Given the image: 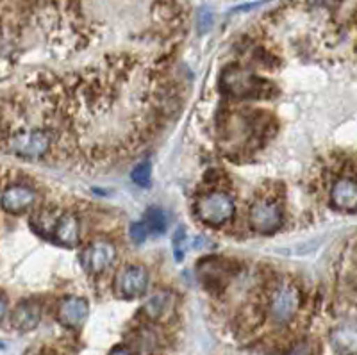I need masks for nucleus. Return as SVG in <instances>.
<instances>
[{"label":"nucleus","mask_w":357,"mask_h":355,"mask_svg":"<svg viewBox=\"0 0 357 355\" xmlns=\"http://www.w3.org/2000/svg\"><path fill=\"white\" fill-rule=\"evenodd\" d=\"M321 4L324 6H327V8H331V6H336V4H340V0H320Z\"/></svg>","instance_id":"obj_23"},{"label":"nucleus","mask_w":357,"mask_h":355,"mask_svg":"<svg viewBox=\"0 0 357 355\" xmlns=\"http://www.w3.org/2000/svg\"><path fill=\"white\" fill-rule=\"evenodd\" d=\"M130 179H132L134 184L145 188L151 186V179H152V165L151 161H143L139 165H136L130 172Z\"/></svg>","instance_id":"obj_16"},{"label":"nucleus","mask_w":357,"mask_h":355,"mask_svg":"<svg viewBox=\"0 0 357 355\" xmlns=\"http://www.w3.org/2000/svg\"><path fill=\"white\" fill-rule=\"evenodd\" d=\"M145 227L154 234H162L167 230V214L159 207H149L145 213Z\"/></svg>","instance_id":"obj_15"},{"label":"nucleus","mask_w":357,"mask_h":355,"mask_svg":"<svg viewBox=\"0 0 357 355\" xmlns=\"http://www.w3.org/2000/svg\"><path fill=\"white\" fill-rule=\"evenodd\" d=\"M236 204L231 195L223 191H213L204 195L197 204V216L209 227H222L234 218Z\"/></svg>","instance_id":"obj_2"},{"label":"nucleus","mask_w":357,"mask_h":355,"mask_svg":"<svg viewBox=\"0 0 357 355\" xmlns=\"http://www.w3.org/2000/svg\"><path fill=\"white\" fill-rule=\"evenodd\" d=\"M116 259V246L107 239H97L89 243L86 250L82 252L81 262L88 273H102L111 266Z\"/></svg>","instance_id":"obj_6"},{"label":"nucleus","mask_w":357,"mask_h":355,"mask_svg":"<svg viewBox=\"0 0 357 355\" xmlns=\"http://www.w3.org/2000/svg\"><path fill=\"white\" fill-rule=\"evenodd\" d=\"M41 322V305L36 300H22L11 312V325L20 332H31Z\"/></svg>","instance_id":"obj_11"},{"label":"nucleus","mask_w":357,"mask_h":355,"mask_svg":"<svg viewBox=\"0 0 357 355\" xmlns=\"http://www.w3.org/2000/svg\"><path fill=\"white\" fill-rule=\"evenodd\" d=\"M146 234H149V230H146L145 223H142V222L130 223L129 236H130V239L136 243V245H142V243H145Z\"/></svg>","instance_id":"obj_17"},{"label":"nucleus","mask_w":357,"mask_h":355,"mask_svg":"<svg viewBox=\"0 0 357 355\" xmlns=\"http://www.w3.org/2000/svg\"><path fill=\"white\" fill-rule=\"evenodd\" d=\"M109 355H134V352L126 347H116L109 352Z\"/></svg>","instance_id":"obj_22"},{"label":"nucleus","mask_w":357,"mask_h":355,"mask_svg":"<svg viewBox=\"0 0 357 355\" xmlns=\"http://www.w3.org/2000/svg\"><path fill=\"white\" fill-rule=\"evenodd\" d=\"M197 25H199V33L206 34L207 31L213 27V13L207 8L200 9L199 18H197Z\"/></svg>","instance_id":"obj_18"},{"label":"nucleus","mask_w":357,"mask_h":355,"mask_svg":"<svg viewBox=\"0 0 357 355\" xmlns=\"http://www.w3.org/2000/svg\"><path fill=\"white\" fill-rule=\"evenodd\" d=\"M52 136L45 129H24L6 139V149L24 159H40L50 150Z\"/></svg>","instance_id":"obj_1"},{"label":"nucleus","mask_w":357,"mask_h":355,"mask_svg":"<svg viewBox=\"0 0 357 355\" xmlns=\"http://www.w3.org/2000/svg\"><path fill=\"white\" fill-rule=\"evenodd\" d=\"M54 238L63 246L73 248L81 241V222L73 213H65L59 216L54 229Z\"/></svg>","instance_id":"obj_12"},{"label":"nucleus","mask_w":357,"mask_h":355,"mask_svg":"<svg viewBox=\"0 0 357 355\" xmlns=\"http://www.w3.org/2000/svg\"><path fill=\"white\" fill-rule=\"evenodd\" d=\"M6 316H8V300H6V296L0 295V323L4 322Z\"/></svg>","instance_id":"obj_21"},{"label":"nucleus","mask_w":357,"mask_h":355,"mask_svg":"<svg viewBox=\"0 0 357 355\" xmlns=\"http://www.w3.org/2000/svg\"><path fill=\"white\" fill-rule=\"evenodd\" d=\"M114 289L122 299H139L149 289V271L139 264H127L116 273Z\"/></svg>","instance_id":"obj_4"},{"label":"nucleus","mask_w":357,"mask_h":355,"mask_svg":"<svg viewBox=\"0 0 357 355\" xmlns=\"http://www.w3.org/2000/svg\"><path fill=\"white\" fill-rule=\"evenodd\" d=\"M331 204L334 209L356 213L357 209V184L354 177H341L334 182L331 190Z\"/></svg>","instance_id":"obj_10"},{"label":"nucleus","mask_w":357,"mask_h":355,"mask_svg":"<svg viewBox=\"0 0 357 355\" xmlns=\"http://www.w3.org/2000/svg\"><path fill=\"white\" fill-rule=\"evenodd\" d=\"M89 315V303L82 296H65L57 305V319L63 327L79 328Z\"/></svg>","instance_id":"obj_9"},{"label":"nucleus","mask_w":357,"mask_h":355,"mask_svg":"<svg viewBox=\"0 0 357 355\" xmlns=\"http://www.w3.org/2000/svg\"><path fill=\"white\" fill-rule=\"evenodd\" d=\"M222 86L234 97H257L261 91V79L243 68H229L222 77Z\"/></svg>","instance_id":"obj_7"},{"label":"nucleus","mask_w":357,"mask_h":355,"mask_svg":"<svg viewBox=\"0 0 357 355\" xmlns=\"http://www.w3.org/2000/svg\"><path fill=\"white\" fill-rule=\"evenodd\" d=\"M301 291L289 280L277 284L270 296V316L275 323L284 325L296 316L301 309Z\"/></svg>","instance_id":"obj_3"},{"label":"nucleus","mask_w":357,"mask_h":355,"mask_svg":"<svg viewBox=\"0 0 357 355\" xmlns=\"http://www.w3.org/2000/svg\"><path fill=\"white\" fill-rule=\"evenodd\" d=\"M331 343L337 354L354 355L356 354V331L352 327L334 328L331 334Z\"/></svg>","instance_id":"obj_14"},{"label":"nucleus","mask_w":357,"mask_h":355,"mask_svg":"<svg viewBox=\"0 0 357 355\" xmlns=\"http://www.w3.org/2000/svg\"><path fill=\"white\" fill-rule=\"evenodd\" d=\"M154 343H155V338L151 334V332L142 331L138 335H136V347H138L143 354L151 350V348L154 347Z\"/></svg>","instance_id":"obj_19"},{"label":"nucleus","mask_w":357,"mask_h":355,"mask_svg":"<svg viewBox=\"0 0 357 355\" xmlns=\"http://www.w3.org/2000/svg\"><path fill=\"white\" fill-rule=\"evenodd\" d=\"M248 223L257 234H273L282 225V211L275 202L257 200L248 211Z\"/></svg>","instance_id":"obj_5"},{"label":"nucleus","mask_w":357,"mask_h":355,"mask_svg":"<svg viewBox=\"0 0 357 355\" xmlns=\"http://www.w3.org/2000/svg\"><path fill=\"white\" fill-rule=\"evenodd\" d=\"M43 355H52V354H43Z\"/></svg>","instance_id":"obj_24"},{"label":"nucleus","mask_w":357,"mask_h":355,"mask_svg":"<svg viewBox=\"0 0 357 355\" xmlns=\"http://www.w3.org/2000/svg\"><path fill=\"white\" fill-rule=\"evenodd\" d=\"M184 243H186V234H184V229H178L174 236V250L177 261L183 259V250H184Z\"/></svg>","instance_id":"obj_20"},{"label":"nucleus","mask_w":357,"mask_h":355,"mask_svg":"<svg viewBox=\"0 0 357 355\" xmlns=\"http://www.w3.org/2000/svg\"><path fill=\"white\" fill-rule=\"evenodd\" d=\"M38 193L27 184H11L0 195V207L9 214H22L33 209Z\"/></svg>","instance_id":"obj_8"},{"label":"nucleus","mask_w":357,"mask_h":355,"mask_svg":"<svg viewBox=\"0 0 357 355\" xmlns=\"http://www.w3.org/2000/svg\"><path fill=\"white\" fill-rule=\"evenodd\" d=\"M174 295L168 291H159L146 300L145 305H143V315L151 322H161L174 312Z\"/></svg>","instance_id":"obj_13"}]
</instances>
